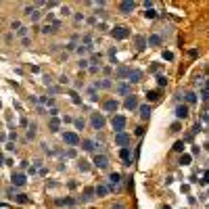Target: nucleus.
<instances>
[{"mask_svg": "<svg viewBox=\"0 0 209 209\" xmlns=\"http://www.w3.org/2000/svg\"><path fill=\"white\" fill-rule=\"evenodd\" d=\"M111 36H113L115 40H125V38L130 36V27H125V25H115V27L111 29Z\"/></svg>", "mask_w": 209, "mask_h": 209, "instance_id": "f257e3e1", "label": "nucleus"}, {"mask_svg": "<svg viewBox=\"0 0 209 209\" xmlns=\"http://www.w3.org/2000/svg\"><path fill=\"white\" fill-rule=\"evenodd\" d=\"M63 142L69 144V146H78V144H80V136H78L75 132H65V134H63Z\"/></svg>", "mask_w": 209, "mask_h": 209, "instance_id": "f03ea898", "label": "nucleus"}, {"mask_svg": "<svg viewBox=\"0 0 209 209\" xmlns=\"http://www.w3.org/2000/svg\"><path fill=\"white\" fill-rule=\"evenodd\" d=\"M111 125H113L115 134H117V132H124V130H125V117H124V115H115V117H113V121H111Z\"/></svg>", "mask_w": 209, "mask_h": 209, "instance_id": "7ed1b4c3", "label": "nucleus"}, {"mask_svg": "<svg viewBox=\"0 0 209 209\" xmlns=\"http://www.w3.org/2000/svg\"><path fill=\"white\" fill-rule=\"evenodd\" d=\"M103 109H105L107 113H115V111L119 109V100H117V98H109V100L103 103Z\"/></svg>", "mask_w": 209, "mask_h": 209, "instance_id": "20e7f679", "label": "nucleus"}, {"mask_svg": "<svg viewBox=\"0 0 209 209\" xmlns=\"http://www.w3.org/2000/svg\"><path fill=\"white\" fill-rule=\"evenodd\" d=\"M115 144L121 146V149L130 146V136H128L125 132H117V134H115Z\"/></svg>", "mask_w": 209, "mask_h": 209, "instance_id": "39448f33", "label": "nucleus"}, {"mask_svg": "<svg viewBox=\"0 0 209 209\" xmlns=\"http://www.w3.org/2000/svg\"><path fill=\"white\" fill-rule=\"evenodd\" d=\"M96 146H103V144H98L96 140H90V138H86L82 142V149L86 153H96Z\"/></svg>", "mask_w": 209, "mask_h": 209, "instance_id": "423d86ee", "label": "nucleus"}, {"mask_svg": "<svg viewBox=\"0 0 209 209\" xmlns=\"http://www.w3.org/2000/svg\"><path fill=\"white\" fill-rule=\"evenodd\" d=\"M90 124H92V128H94V130H103L107 121H105V117H103V115L94 113V115H92V119H90Z\"/></svg>", "mask_w": 209, "mask_h": 209, "instance_id": "0eeeda50", "label": "nucleus"}, {"mask_svg": "<svg viewBox=\"0 0 209 209\" xmlns=\"http://www.w3.org/2000/svg\"><path fill=\"white\" fill-rule=\"evenodd\" d=\"M134 11H136V2H119V13L130 15V13H134Z\"/></svg>", "mask_w": 209, "mask_h": 209, "instance_id": "6e6552de", "label": "nucleus"}, {"mask_svg": "<svg viewBox=\"0 0 209 209\" xmlns=\"http://www.w3.org/2000/svg\"><path fill=\"white\" fill-rule=\"evenodd\" d=\"M94 165L98 167V169H105V167L109 165V157L107 155H96L94 157Z\"/></svg>", "mask_w": 209, "mask_h": 209, "instance_id": "1a4fd4ad", "label": "nucleus"}, {"mask_svg": "<svg viewBox=\"0 0 209 209\" xmlns=\"http://www.w3.org/2000/svg\"><path fill=\"white\" fill-rule=\"evenodd\" d=\"M134 46H136V50H138V52H142V50L149 46V42H146L144 36H136V38H134Z\"/></svg>", "mask_w": 209, "mask_h": 209, "instance_id": "9d476101", "label": "nucleus"}, {"mask_svg": "<svg viewBox=\"0 0 209 209\" xmlns=\"http://www.w3.org/2000/svg\"><path fill=\"white\" fill-rule=\"evenodd\" d=\"M140 105H138V98L134 96V94H130L128 98H125V109L128 111H134V109H138Z\"/></svg>", "mask_w": 209, "mask_h": 209, "instance_id": "9b49d317", "label": "nucleus"}, {"mask_svg": "<svg viewBox=\"0 0 209 209\" xmlns=\"http://www.w3.org/2000/svg\"><path fill=\"white\" fill-rule=\"evenodd\" d=\"M128 82H130V84L142 82V71H138V69H132V71H130V75H128Z\"/></svg>", "mask_w": 209, "mask_h": 209, "instance_id": "f8f14e48", "label": "nucleus"}, {"mask_svg": "<svg viewBox=\"0 0 209 209\" xmlns=\"http://www.w3.org/2000/svg\"><path fill=\"white\" fill-rule=\"evenodd\" d=\"M59 27H61V21H54L52 25L48 23V25L42 27V34H54V32H59Z\"/></svg>", "mask_w": 209, "mask_h": 209, "instance_id": "ddd939ff", "label": "nucleus"}, {"mask_svg": "<svg viewBox=\"0 0 209 209\" xmlns=\"http://www.w3.org/2000/svg\"><path fill=\"white\" fill-rule=\"evenodd\" d=\"M176 117L178 119H186L188 117V107L186 105H178L176 107Z\"/></svg>", "mask_w": 209, "mask_h": 209, "instance_id": "4468645a", "label": "nucleus"}, {"mask_svg": "<svg viewBox=\"0 0 209 209\" xmlns=\"http://www.w3.org/2000/svg\"><path fill=\"white\" fill-rule=\"evenodd\" d=\"M54 205H59V207H73V205H75V199H71V197H67V199H57Z\"/></svg>", "mask_w": 209, "mask_h": 209, "instance_id": "2eb2a0df", "label": "nucleus"}, {"mask_svg": "<svg viewBox=\"0 0 209 209\" xmlns=\"http://www.w3.org/2000/svg\"><path fill=\"white\" fill-rule=\"evenodd\" d=\"M146 42H149V46H153V48H157V46H161V36L159 34H151L149 38H146Z\"/></svg>", "mask_w": 209, "mask_h": 209, "instance_id": "dca6fc26", "label": "nucleus"}, {"mask_svg": "<svg viewBox=\"0 0 209 209\" xmlns=\"http://www.w3.org/2000/svg\"><path fill=\"white\" fill-rule=\"evenodd\" d=\"M117 92H119L121 96H130V94H132V88H130V84L119 82V84H117Z\"/></svg>", "mask_w": 209, "mask_h": 209, "instance_id": "f3484780", "label": "nucleus"}, {"mask_svg": "<svg viewBox=\"0 0 209 209\" xmlns=\"http://www.w3.org/2000/svg\"><path fill=\"white\" fill-rule=\"evenodd\" d=\"M138 111H140V117H142V119H149V117H151V113H153L151 105H140V107H138Z\"/></svg>", "mask_w": 209, "mask_h": 209, "instance_id": "a211bd4d", "label": "nucleus"}, {"mask_svg": "<svg viewBox=\"0 0 209 209\" xmlns=\"http://www.w3.org/2000/svg\"><path fill=\"white\" fill-rule=\"evenodd\" d=\"M130 67H117V71H115V75H117V80H128V75H130Z\"/></svg>", "mask_w": 209, "mask_h": 209, "instance_id": "6ab92c4d", "label": "nucleus"}, {"mask_svg": "<svg viewBox=\"0 0 209 209\" xmlns=\"http://www.w3.org/2000/svg\"><path fill=\"white\" fill-rule=\"evenodd\" d=\"M11 182H13L15 186H23V184H25V176L15 171V174H13V178H11Z\"/></svg>", "mask_w": 209, "mask_h": 209, "instance_id": "aec40b11", "label": "nucleus"}, {"mask_svg": "<svg viewBox=\"0 0 209 209\" xmlns=\"http://www.w3.org/2000/svg\"><path fill=\"white\" fill-rule=\"evenodd\" d=\"M119 157L125 161L124 165H132V163H134V161L130 159V146H125V149H121V151H119Z\"/></svg>", "mask_w": 209, "mask_h": 209, "instance_id": "412c9836", "label": "nucleus"}, {"mask_svg": "<svg viewBox=\"0 0 209 209\" xmlns=\"http://www.w3.org/2000/svg\"><path fill=\"white\" fill-rule=\"evenodd\" d=\"M109 190H113V186H107V184H100V186H96V188H94V192H96L98 197H105Z\"/></svg>", "mask_w": 209, "mask_h": 209, "instance_id": "4be33fe9", "label": "nucleus"}, {"mask_svg": "<svg viewBox=\"0 0 209 209\" xmlns=\"http://www.w3.org/2000/svg\"><path fill=\"white\" fill-rule=\"evenodd\" d=\"M159 96H161V92H159V90H149V92H146V100H149V103L159 100Z\"/></svg>", "mask_w": 209, "mask_h": 209, "instance_id": "5701e85b", "label": "nucleus"}, {"mask_svg": "<svg viewBox=\"0 0 209 209\" xmlns=\"http://www.w3.org/2000/svg\"><path fill=\"white\" fill-rule=\"evenodd\" d=\"M11 199H13L15 203H23V205H27V203H32V201L27 199V195H11Z\"/></svg>", "mask_w": 209, "mask_h": 209, "instance_id": "b1692460", "label": "nucleus"}, {"mask_svg": "<svg viewBox=\"0 0 209 209\" xmlns=\"http://www.w3.org/2000/svg\"><path fill=\"white\" fill-rule=\"evenodd\" d=\"M59 128H61V119L52 117V119L48 121V130H50V132H59Z\"/></svg>", "mask_w": 209, "mask_h": 209, "instance_id": "393cba45", "label": "nucleus"}, {"mask_svg": "<svg viewBox=\"0 0 209 209\" xmlns=\"http://www.w3.org/2000/svg\"><path fill=\"white\" fill-rule=\"evenodd\" d=\"M109 180H111V184H113V186H119V184H121V174L113 171V174L109 176Z\"/></svg>", "mask_w": 209, "mask_h": 209, "instance_id": "a878e982", "label": "nucleus"}, {"mask_svg": "<svg viewBox=\"0 0 209 209\" xmlns=\"http://www.w3.org/2000/svg\"><path fill=\"white\" fill-rule=\"evenodd\" d=\"M190 161H192V155L182 153V157H180V165H190Z\"/></svg>", "mask_w": 209, "mask_h": 209, "instance_id": "bb28decb", "label": "nucleus"}, {"mask_svg": "<svg viewBox=\"0 0 209 209\" xmlns=\"http://www.w3.org/2000/svg\"><path fill=\"white\" fill-rule=\"evenodd\" d=\"M90 50H94L92 44H82V46L78 48V54H86V52H90Z\"/></svg>", "mask_w": 209, "mask_h": 209, "instance_id": "cd10ccee", "label": "nucleus"}, {"mask_svg": "<svg viewBox=\"0 0 209 209\" xmlns=\"http://www.w3.org/2000/svg\"><path fill=\"white\" fill-rule=\"evenodd\" d=\"M67 94H69V96H71V100H73V103H75V105H82V98H80V94H78V92H75V90H69V92H67Z\"/></svg>", "mask_w": 209, "mask_h": 209, "instance_id": "c85d7f7f", "label": "nucleus"}, {"mask_svg": "<svg viewBox=\"0 0 209 209\" xmlns=\"http://www.w3.org/2000/svg\"><path fill=\"white\" fill-rule=\"evenodd\" d=\"M92 195H94V188H84V197H82V201H90L92 199Z\"/></svg>", "mask_w": 209, "mask_h": 209, "instance_id": "c756f323", "label": "nucleus"}, {"mask_svg": "<svg viewBox=\"0 0 209 209\" xmlns=\"http://www.w3.org/2000/svg\"><path fill=\"white\" fill-rule=\"evenodd\" d=\"M94 88H96V90H98V88H103V90H105V88H111V82H109V80H103V82H96V84H94Z\"/></svg>", "mask_w": 209, "mask_h": 209, "instance_id": "7c9ffc66", "label": "nucleus"}, {"mask_svg": "<svg viewBox=\"0 0 209 209\" xmlns=\"http://www.w3.org/2000/svg\"><path fill=\"white\" fill-rule=\"evenodd\" d=\"M78 67H80V69H90V61H88V59L84 57V59H80V63H78Z\"/></svg>", "mask_w": 209, "mask_h": 209, "instance_id": "2f4dec72", "label": "nucleus"}, {"mask_svg": "<svg viewBox=\"0 0 209 209\" xmlns=\"http://www.w3.org/2000/svg\"><path fill=\"white\" fill-rule=\"evenodd\" d=\"M88 61H90V63H94V65L98 67V61H100V52H92V57H90Z\"/></svg>", "mask_w": 209, "mask_h": 209, "instance_id": "473e14b6", "label": "nucleus"}, {"mask_svg": "<svg viewBox=\"0 0 209 209\" xmlns=\"http://www.w3.org/2000/svg\"><path fill=\"white\" fill-rule=\"evenodd\" d=\"M174 151H178V153H184V140H178V142L174 144Z\"/></svg>", "mask_w": 209, "mask_h": 209, "instance_id": "72a5a7b5", "label": "nucleus"}, {"mask_svg": "<svg viewBox=\"0 0 209 209\" xmlns=\"http://www.w3.org/2000/svg\"><path fill=\"white\" fill-rule=\"evenodd\" d=\"M144 17H146V19H157V11H155V8H151V11H146V13H144Z\"/></svg>", "mask_w": 209, "mask_h": 209, "instance_id": "f704fd0d", "label": "nucleus"}, {"mask_svg": "<svg viewBox=\"0 0 209 209\" xmlns=\"http://www.w3.org/2000/svg\"><path fill=\"white\" fill-rule=\"evenodd\" d=\"M17 36H19V38H21V40H23V38H25V36H27V27H23V25H21V27H19V29H17Z\"/></svg>", "mask_w": 209, "mask_h": 209, "instance_id": "c9c22d12", "label": "nucleus"}, {"mask_svg": "<svg viewBox=\"0 0 209 209\" xmlns=\"http://www.w3.org/2000/svg\"><path fill=\"white\" fill-rule=\"evenodd\" d=\"M186 103H190V105L197 103V94H195V92H188V94H186Z\"/></svg>", "mask_w": 209, "mask_h": 209, "instance_id": "e433bc0d", "label": "nucleus"}, {"mask_svg": "<svg viewBox=\"0 0 209 209\" xmlns=\"http://www.w3.org/2000/svg\"><path fill=\"white\" fill-rule=\"evenodd\" d=\"M169 132H171V134H178V132H180V121H174L171 128H169Z\"/></svg>", "mask_w": 209, "mask_h": 209, "instance_id": "4c0bfd02", "label": "nucleus"}, {"mask_svg": "<svg viewBox=\"0 0 209 209\" xmlns=\"http://www.w3.org/2000/svg\"><path fill=\"white\" fill-rule=\"evenodd\" d=\"M109 61H111L113 65H117V59H115V48H111V50H109Z\"/></svg>", "mask_w": 209, "mask_h": 209, "instance_id": "58836bf2", "label": "nucleus"}, {"mask_svg": "<svg viewBox=\"0 0 209 209\" xmlns=\"http://www.w3.org/2000/svg\"><path fill=\"white\" fill-rule=\"evenodd\" d=\"M144 132H146V128H144V125H138V128L134 130V134H136V136H144Z\"/></svg>", "mask_w": 209, "mask_h": 209, "instance_id": "ea45409f", "label": "nucleus"}, {"mask_svg": "<svg viewBox=\"0 0 209 209\" xmlns=\"http://www.w3.org/2000/svg\"><path fill=\"white\" fill-rule=\"evenodd\" d=\"M73 124H75V128H78V130H84V125H86V121L78 117V119H73Z\"/></svg>", "mask_w": 209, "mask_h": 209, "instance_id": "a19ab883", "label": "nucleus"}, {"mask_svg": "<svg viewBox=\"0 0 209 209\" xmlns=\"http://www.w3.org/2000/svg\"><path fill=\"white\" fill-rule=\"evenodd\" d=\"M29 19H32V21H38V19H40V11L36 8V11H34V13L29 15Z\"/></svg>", "mask_w": 209, "mask_h": 209, "instance_id": "79ce46f5", "label": "nucleus"}, {"mask_svg": "<svg viewBox=\"0 0 209 209\" xmlns=\"http://www.w3.org/2000/svg\"><path fill=\"white\" fill-rule=\"evenodd\" d=\"M48 92H50V94H59L61 88H59V86H48Z\"/></svg>", "mask_w": 209, "mask_h": 209, "instance_id": "37998d69", "label": "nucleus"}, {"mask_svg": "<svg viewBox=\"0 0 209 209\" xmlns=\"http://www.w3.org/2000/svg\"><path fill=\"white\" fill-rule=\"evenodd\" d=\"M80 169H82V171H88V169H90V163H88V161H82V163H80Z\"/></svg>", "mask_w": 209, "mask_h": 209, "instance_id": "c03bdc74", "label": "nucleus"}, {"mask_svg": "<svg viewBox=\"0 0 209 209\" xmlns=\"http://www.w3.org/2000/svg\"><path fill=\"white\" fill-rule=\"evenodd\" d=\"M201 100H203V103H209V92H207V90H203V92H201Z\"/></svg>", "mask_w": 209, "mask_h": 209, "instance_id": "a18cd8bd", "label": "nucleus"}, {"mask_svg": "<svg viewBox=\"0 0 209 209\" xmlns=\"http://www.w3.org/2000/svg\"><path fill=\"white\" fill-rule=\"evenodd\" d=\"M157 82H159V86H165L167 78H165V75H157Z\"/></svg>", "mask_w": 209, "mask_h": 209, "instance_id": "49530a36", "label": "nucleus"}, {"mask_svg": "<svg viewBox=\"0 0 209 209\" xmlns=\"http://www.w3.org/2000/svg\"><path fill=\"white\" fill-rule=\"evenodd\" d=\"M48 115H50V117H57V115H59V109H57V107L48 109Z\"/></svg>", "mask_w": 209, "mask_h": 209, "instance_id": "de8ad7c7", "label": "nucleus"}, {"mask_svg": "<svg viewBox=\"0 0 209 209\" xmlns=\"http://www.w3.org/2000/svg\"><path fill=\"white\" fill-rule=\"evenodd\" d=\"M163 59H165V61H174V52H163Z\"/></svg>", "mask_w": 209, "mask_h": 209, "instance_id": "09e8293b", "label": "nucleus"}, {"mask_svg": "<svg viewBox=\"0 0 209 209\" xmlns=\"http://www.w3.org/2000/svg\"><path fill=\"white\" fill-rule=\"evenodd\" d=\"M73 19H75V23H82V21H84V15H82V13H78V15H73Z\"/></svg>", "mask_w": 209, "mask_h": 209, "instance_id": "8fccbe9b", "label": "nucleus"}, {"mask_svg": "<svg viewBox=\"0 0 209 209\" xmlns=\"http://www.w3.org/2000/svg\"><path fill=\"white\" fill-rule=\"evenodd\" d=\"M61 15H71V8H69V6H63V8H61Z\"/></svg>", "mask_w": 209, "mask_h": 209, "instance_id": "3c124183", "label": "nucleus"}, {"mask_svg": "<svg viewBox=\"0 0 209 209\" xmlns=\"http://www.w3.org/2000/svg\"><path fill=\"white\" fill-rule=\"evenodd\" d=\"M42 80H44V84H46V86H52V80H50V75H44Z\"/></svg>", "mask_w": 209, "mask_h": 209, "instance_id": "603ef678", "label": "nucleus"}, {"mask_svg": "<svg viewBox=\"0 0 209 209\" xmlns=\"http://www.w3.org/2000/svg\"><path fill=\"white\" fill-rule=\"evenodd\" d=\"M159 69H161L159 65H151V73H159Z\"/></svg>", "mask_w": 209, "mask_h": 209, "instance_id": "864d4df0", "label": "nucleus"}, {"mask_svg": "<svg viewBox=\"0 0 209 209\" xmlns=\"http://www.w3.org/2000/svg\"><path fill=\"white\" fill-rule=\"evenodd\" d=\"M11 27H13V29H15V32H17V29H19V27H21V23H19V21H13V25H11Z\"/></svg>", "mask_w": 209, "mask_h": 209, "instance_id": "5fc2aeb1", "label": "nucleus"}, {"mask_svg": "<svg viewBox=\"0 0 209 209\" xmlns=\"http://www.w3.org/2000/svg\"><path fill=\"white\" fill-rule=\"evenodd\" d=\"M21 44H23V46H29V44H32V40H29V38H23V40H21Z\"/></svg>", "mask_w": 209, "mask_h": 209, "instance_id": "6e6d98bb", "label": "nucleus"}, {"mask_svg": "<svg viewBox=\"0 0 209 209\" xmlns=\"http://www.w3.org/2000/svg\"><path fill=\"white\" fill-rule=\"evenodd\" d=\"M8 138H11V142H15V140H17V134H15V132H11V134H8Z\"/></svg>", "mask_w": 209, "mask_h": 209, "instance_id": "4d7b16f0", "label": "nucleus"}, {"mask_svg": "<svg viewBox=\"0 0 209 209\" xmlns=\"http://www.w3.org/2000/svg\"><path fill=\"white\" fill-rule=\"evenodd\" d=\"M6 151H15V142H8L6 144Z\"/></svg>", "mask_w": 209, "mask_h": 209, "instance_id": "13d9d810", "label": "nucleus"}, {"mask_svg": "<svg viewBox=\"0 0 209 209\" xmlns=\"http://www.w3.org/2000/svg\"><path fill=\"white\" fill-rule=\"evenodd\" d=\"M59 82H61V84H67L69 80H67V75H61V78H59Z\"/></svg>", "mask_w": 209, "mask_h": 209, "instance_id": "bf43d9fd", "label": "nucleus"}, {"mask_svg": "<svg viewBox=\"0 0 209 209\" xmlns=\"http://www.w3.org/2000/svg\"><path fill=\"white\" fill-rule=\"evenodd\" d=\"M113 209H125V207L121 205V203H115V205H113Z\"/></svg>", "mask_w": 209, "mask_h": 209, "instance_id": "052dcab7", "label": "nucleus"}, {"mask_svg": "<svg viewBox=\"0 0 209 209\" xmlns=\"http://www.w3.org/2000/svg\"><path fill=\"white\" fill-rule=\"evenodd\" d=\"M4 165V155H2V153H0V167Z\"/></svg>", "mask_w": 209, "mask_h": 209, "instance_id": "680f3d73", "label": "nucleus"}, {"mask_svg": "<svg viewBox=\"0 0 209 209\" xmlns=\"http://www.w3.org/2000/svg\"><path fill=\"white\" fill-rule=\"evenodd\" d=\"M205 90H207V92H209V80H207V82H205Z\"/></svg>", "mask_w": 209, "mask_h": 209, "instance_id": "e2e57ef3", "label": "nucleus"}, {"mask_svg": "<svg viewBox=\"0 0 209 209\" xmlns=\"http://www.w3.org/2000/svg\"><path fill=\"white\" fill-rule=\"evenodd\" d=\"M163 209H171V207H169V205H165V207H163Z\"/></svg>", "mask_w": 209, "mask_h": 209, "instance_id": "0e129e2a", "label": "nucleus"}, {"mask_svg": "<svg viewBox=\"0 0 209 209\" xmlns=\"http://www.w3.org/2000/svg\"><path fill=\"white\" fill-rule=\"evenodd\" d=\"M0 107H2V103H0Z\"/></svg>", "mask_w": 209, "mask_h": 209, "instance_id": "69168bd1", "label": "nucleus"}]
</instances>
